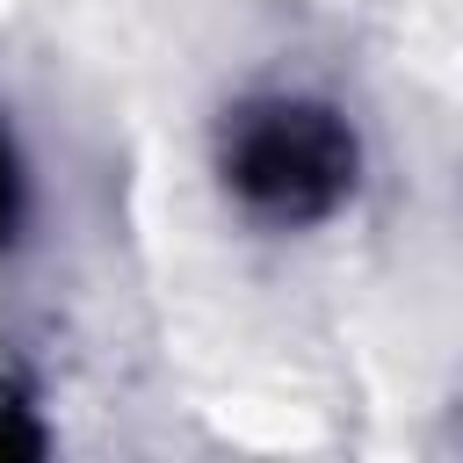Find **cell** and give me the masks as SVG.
Returning a JSON list of instances; mask_svg holds the SVG:
<instances>
[{"instance_id":"cell-1","label":"cell","mask_w":463,"mask_h":463,"mask_svg":"<svg viewBox=\"0 0 463 463\" xmlns=\"http://www.w3.org/2000/svg\"><path fill=\"white\" fill-rule=\"evenodd\" d=\"M217 166L246 217H260L275 232H304V224H326L354 195L362 152H354L347 116H333L326 101L268 94V101L232 109Z\"/></svg>"},{"instance_id":"cell-2","label":"cell","mask_w":463,"mask_h":463,"mask_svg":"<svg viewBox=\"0 0 463 463\" xmlns=\"http://www.w3.org/2000/svg\"><path fill=\"white\" fill-rule=\"evenodd\" d=\"M14 210H22V174H14V145L0 130V239L14 232Z\"/></svg>"}]
</instances>
